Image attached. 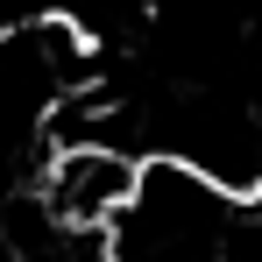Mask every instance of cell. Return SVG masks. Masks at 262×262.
Masks as SVG:
<instances>
[{
    "mask_svg": "<svg viewBox=\"0 0 262 262\" xmlns=\"http://www.w3.org/2000/svg\"><path fill=\"white\" fill-rule=\"evenodd\" d=\"M85 85L92 36L71 14H21L0 29V199L36 191L57 156V121Z\"/></svg>",
    "mask_w": 262,
    "mask_h": 262,
    "instance_id": "6da1fadb",
    "label": "cell"
},
{
    "mask_svg": "<svg viewBox=\"0 0 262 262\" xmlns=\"http://www.w3.org/2000/svg\"><path fill=\"white\" fill-rule=\"evenodd\" d=\"M234 213L241 206L220 199L213 184L149 156L135 177V199L99 241H106V262H227Z\"/></svg>",
    "mask_w": 262,
    "mask_h": 262,
    "instance_id": "7a4b0ae2",
    "label": "cell"
},
{
    "mask_svg": "<svg viewBox=\"0 0 262 262\" xmlns=\"http://www.w3.org/2000/svg\"><path fill=\"white\" fill-rule=\"evenodd\" d=\"M135 177H142V163L121 156V149H57L29 199H36L64 234H92V241H99V234L121 220V206L135 199Z\"/></svg>",
    "mask_w": 262,
    "mask_h": 262,
    "instance_id": "3957f363",
    "label": "cell"
}]
</instances>
